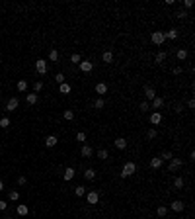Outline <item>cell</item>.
Segmentation results:
<instances>
[{"mask_svg":"<svg viewBox=\"0 0 195 219\" xmlns=\"http://www.w3.org/2000/svg\"><path fill=\"white\" fill-rule=\"evenodd\" d=\"M29 213V209H28V205L25 204H20L18 205V215H28Z\"/></svg>","mask_w":195,"mask_h":219,"instance_id":"cell-24","label":"cell"},{"mask_svg":"<svg viewBox=\"0 0 195 219\" xmlns=\"http://www.w3.org/2000/svg\"><path fill=\"white\" fill-rule=\"evenodd\" d=\"M156 215H158V217H166V215H168V207H164V205L158 207V209H156Z\"/></svg>","mask_w":195,"mask_h":219,"instance_id":"cell-32","label":"cell"},{"mask_svg":"<svg viewBox=\"0 0 195 219\" xmlns=\"http://www.w3.org/2000/svg\"><path fill=\"white\" fill-rule=\"evenodd\" d=\"M80 61H82V57L78 55V53H72V55H70V63H74V65H80Z\"/></svg>","mask_w":195,"mask_h":219,"instance_id":"cell-30","label":"cell"},{"mask_svg":"<svg viewBox=\"0 0 195 219\" xmlns=\"http://www.w3.org/2000/svg\"><path fill=\"white\" fill-rule=\"evenodd\" d=\"M33 90H35V92H41V90H43V82H41V80H37V82L33 84Z\"/></svg>","mask_w":195,"mask_h":219,"instance_id":"cell-41","label":"cell"},{"mask_svg":"<svg viewBox=\"0 0 195 219\" xmlns=\"http://www.w3.org/2000/svg\"><path fill=\"white\" fill-rule=\"evenodd\" d=\"M146 135H148V139H154V137L158 135V133H156V129H150L148 133H146Z\"/></svg>","mask_w":195,"mask_h":219,"instance_id":"cell-46","label":"cell"},{"mask_svg":"<svg viewBox=\"0 0 195 219\" xmlns=\"http://www.w3.org/2000/svg\"><path fill=\"white\" fill-rule=\"evenodd\" d=\"M57 143H59V137H57V135H47L45 137V145L47 147H55Z\"/></svg>","mask_w":195,"mask_h":219,"instance_id":"cell-12","label":"cell"},{"mask_svg":"<svg viewBox=\"0 0 195 219\" xmlns=\"http://www.w3.org/2000/svg\"><path fill=\"white\" fill-rule=\"evenodd\" d=\"M94 108H96V110H103L105 108V100L103 98H98L96 102H94Z\"/></svg>","mask_w":195,"mask_h":219,"instance_id":"cell-25","label":"cell"},{"mask_svg":"<svg viewBox=\"0 0 195 219\" xmlns=\"http://www.w3.org/2000/svg\"><path fill=\"white\" fill-rule=\"evenodd\" d=\"M183 207H186V204H183L182 200L172 201V209H174V211H183Z\"/></svg>","mask_w":195,"mask_h":219,"instance_id":"cell-18","label":"cell"},{"mask_svg":"<svg viewBox=\"0 0 195 219\" xmlns=\"http://www.w3.org/2000/svg\"><path fill=\"white\" fill-rule=\"evenodd\" d=\"M49 61H53V63L59 61V51H57V49H51L49 51Z\"/></svg>","mask_w":195,"mask_h":219,"instance_id":"cell-22","label":"cell"},{"mask_svg":"<svg viewBox=\"0 0 195 219\" xmlns=\"http://www.w3.org/2000/svg\"><path fill=\"white\" fill-rule=\"evenodd\" d=\"M2 219H12V217H2Z\"/></svg>","mask_w":195,"mask_h":219,"instance_id":"cell-51","label":"cell"},{"mask_svg":"<svg viewBox=\"0 0 195 219\" xmlns=\"http://www.w3.org/2000/svg\"><path fill=\"white\" fill-rule=\"evenodd\" d=\"M154 61L158 63V65H162V63L166 61V53L164 51H160V53H156V57H154Z\"/></svg>","mask_w":195,"mask_h":219,"instance_id":"cell-20","label":"cell"},{"mask_svg":"<svg viewBox=\"0 0 195 219\" xmlns=\"http://www.w3.org/2000/svg\"><path fill=\"white\" fill-rule=\"evenodd\" d=\"M55 80H57V84H62V82H65V74H62V72L55 74Z\"/></svg>","mask_w":195,"mask_h":219,"instance_id":"cell-39","label":"cell"},{"mask_svg":"<svg viewBox=\"0 0 195 219\" xmlns=\"http://www.w3.org/2000/svg\"><path fill=\"white\" fill-rule=\"evenodd\" d=\"M16 88H18L20 92H25V90H28V82H25V80H20L18 84H16Z\"/></svg>","mask_w":195,"mask_h":219,"instance_id":"cell-33","label":"cell"},{"mask_svg":"<svg viewBox=\"0 0 195 219\" xmlns=\"http://www.w3.org/2000/svg\"><path fill=\"white\" fill-rule=\"evenodd\" d=\"M150 39H152V43H154V45H162L166 41V35H164V31H152Z\"/></svg>","mask_w":195,"mask_h":219,"instance_id":"cell-2","label":"cell"},{"mask_svg":"<svg viewBox=\"0 0 195 219\" xmlns=\"http://www.w3.org/2000/svg\"><path fill=\"white\" fill-rule=\"evenodd\" d=\"M35 71H37L39 74H47V61L37 59V61H35Z\"/></svg>","mask_w":195,"mask_h":219,"instance_id":"cell-4","label":"cell"},{"mask_svg":"<svg viewBox=\"0 0 195 219\" xmlns=\"http://www.w3.org/2000/svg\"><path fill=\"white\" fill-rule=\"evenodd\" d=\"M162 162H164V161H162L160 157H152V161H150V168H154V170H158V168L162 166Z\"/></svg>","mask_w":195,"mask_h":219,"instance_id":"cell-15","label":"cell"},{"mask_svg":"<svg viewBox=\"0 0 195 219\" xmlns=\"http://www.w3.org/2000/svg\"><path fill=\"white\" fill-rule=\"evenodd\" d=\"M59 92L61 94H68V92H70V84H66V82L59 84Z\"/></svg>","mask_w":195,"mask_h":219,"instance_id":"cell-23","label":"cell"},{"mask_svg":"<svg viewBox=\"0 0 195 219\" xmlns=\"http://www.w3.org/2000/svg\"><path fill=\"white\" fill-rule=\"evenodd\" d=\"M96 94H99V96L107 94V84H105V82H98L96 84Z\"/></svg>","mask_w":195,"mask_h":219,"instance_id":"cell-13","label":"cell"},{"mask_svg":"<svg viewBox=\"0 0 195 219\" xmlns=\"http://www.w3.org/2000/svg\"><path fill=\"white\" fill-rule=\"evenodd\" d=\"M166 39H176L178 37V29H170V31H164Z\"/></svg>","mask_w":195,"mask_h":219,"instance_id":"cell-27","label":"cell"},{"mask_svg":"<svg viewBox=\"0 0 195 219\" xmlns=\"http://www.w3.org/2000/svg\"><path fill=\"white\" fill-rule=\"evenodd\" d=\"M8 125H10V119H8V117H0V127H2V129H6Z\"/></svg>","mask_w":195,"mask_h":219,"instance_id":"cell-38","label":"cell"},{"mask_svg":"<svg viewBox=\"0 0 195 219\" xmlns=\"http://www.w3.org/2000/svg\"><path fill=\"white\" fill-rule=\"evenodd\" d=\"M144 96H146V102H152L156 98V90L150 86H144Z\"/></svg>","mask_w":195,"mask_h":219,"instance_id":"cell-6","label":"cell"},{"mask_svg":"<svg viewBox=\"0 0 195 219\" xmlns=\"http://www.w3.org/2000/svg\"><path fill=\"white\" fill-rule=\"evenodd\" d=\"M137 172V164L135 162H125L123 170H121V178H129V176H133Z\"/></svg>","mask_w":195,"mask_h":219,"instance_id":"cell-1","label":"cell"},{"mask_svg":"<svg viewBox=\"0 0 195 219\" xmlns=\"http://www.w3.org/2000/svg\"><path fill=\"white\" fill-rule=\"evenodd\" d=\"M76 141H80V143H84V141H86V133H84V131H80V133H76Z\"/></svg>","mask_w":195,"mask_h":219,"instance_id":"cell-40","label":"cell"},{"mask_svg":"<svg viewBox=\"0 0 195 219\" xmlns=\"http://www.w3.org/2000/svg\"><path fill=\"white\" fill-rule=\"evenodd\" d=\"M160 158H162V161H172V158H174V153H172V151H164V153L160 154Z\"/></svg>","mask_w":195,"mask_h":219,"instance_id":"cell-28","label":"cell"},{"mask_svg":"<svg viewBox=\"0 0 195 219\" xmlns=\"http://www.w3.org/2000/svg\"><path fill=\"white\" fill-rule=\"evenodd\" d=\"M62 178H65V180H72V178H74V168H72V166H66V168H65V174H62Z\"/></svg>","mask_w":195,"mask_h":219,"instance_id":"cell-17","label":"cell"},{"mask_svg":"<svg viewBox=\"0 0 195 219\" xmlns=\"http://www.w3.org/2000/svg\"><path fill=\"white\" fill-rule=\"evenodd\" d=\"M102 61L105 63V65L113 63V53H111V51H103V55H102Z\"/></svg>","mask_w":195,"mask_h":219,"instance_id":"cell-16","label":"cell"},{"mask_svg":"<svg viewBox=\"0 0 195 219\" xmlns=\"http://www.w3.org/2000/svg\"><path fill=\"white\" fill-rule=\"evenodd\" d=\"M174 188H176V190H182L183 188V178H182V176H178V178L174 180Z\"/></svg>","mask_w":195,"mask_h":219,"instance_id":"cell-26","label":"cell"},{"mask_svg":"<svg viewBox=\"0 0 195 219\" xmlns=\"http://www.w3.org/2000/svg\"><path fill=\"white\" fill-rule=\"evenodd\" d=\"M8 197H10V201H18V200H20V194H18V192H16V190H10Z\"/></svg>","mask_w":195,"mask_h":219,"instance_id":"cell-34","label":"cell"},{"mask_svg":"<svg viewBox=\"0 0 195 219\" xmlns=\"http://www.w3.org/2000/svg\"><path fill=\"white\" fill-rule=\"evenodd\" d=\"M0 111H2V110H0Z\"/></svg>","mask_w":195,"mask_h":219,"instance_id":"cell-52","label":"cell"},{"mask_svg":"<svg viewBox=\"0 0 195 219\" xmlns=\"http://www.w3.org/2000/svg\"><path fill=\"white\" fill-rule=\"evenodd\" d=\"M160 121H162V114H160V111H152V114H150V123L158 125Z\"/></svg>","mask_w":195,"mask_h":219,"instance_id":"cell-11","label":"cell"},{"mask_svg":"<svg viewBox=\"0 0 195 219\" xmlns=\"http://www.w3.org/2000/svg\"><path fill=\"white\" fill-rule=\"evenodd\" d=\"M25 100H28V104L29 106H35V104H37V94H28V96H25Z\"/></svg>","mask_w":195,"mask_h":219,"instance_id":"cell-19","label":"cell"},{"mask_svg":"<svg viewBox=\"0 0 195 219\" xmlns=\"http://www.w3.org/2000/svg\"><path fill=\"white\" fill-rule=\"evenodd\" d=\"M80 154H82V157H84V158H90V157H92V154H94V149H92L90 145H84V147L80 149Z\"/></svg>","mask_w":195,"mask_h":219,"instance_id":"cell-9","label":"cell"},{"mask_svg":"<svg viewBox=\"0 0 195 219\" xmlns=\"http://www.w3.org/2000/svg\"><path fill=\"white\" fill-rule=\"evenodd\" d=\"M115 147H117L119 151L127 149V139H123V137H117V139H115Z\"/></svg>","mask_w":195,"mask_h":219,"instance_id":"cell-14","label":"cell"},{"mask_svg":"<svg viewBox=\"0 0 195 219\" xmlns=\"http://www.w3.org/2000/svg\"><path fill=\"white\" fill-rule=\"evenodd\" d=\"M182 72V67H174V74H180Z\"/></svg>","mask_w":195,"mask_h":219,"instance_id":"cell-48","label":"cell"},{"mask_svg":"<svg viewBox=\"0 0 195 219\" xmlns=\"http://www.w3.org/2000/svg\"><path fill=\"white\" fill-rule=\"evenodd\" d=\"M4 190V182H2V180H0V192H2Z\"/></svg>","mask_w":195,"mask_h":219,"instance_id":"cell-50","label":"cell"},{"mask_svg":"<svg viewBox=\"0 0 195 219\" xmlns=\"http://www.w3.org/2000/svg\"><path fill=\"white\" fill-rule=\"evenodd\" d=\"M176 16H178L180 20H183V18H187V12H186V10H180V12H178Z\"/></svg>","mask_w":195,"mask_h":219,"instance_id":"cell-43","label":"cell"},{"mask_svg":"<svg viewBox=\"0 0 195 219\" xmlns=\"http://www.w3.org/2000/svg\"><path fill=\"white\" fill-rule=\"evenodd\" d=\"M84 178H86V180H94V178H96V170H94V168H88L86 172H84Z\"/></svg>","mask_w":195,"mask_h":219,"instance_id":"cell-21","label":"cell"},{"mask_svg":"<svg viewBox=\"0 0 195 219\" xmlns=\"http://www.w3.org/2000/svg\"><path fill=\"white\" fill-rule=\"evenodd\" d=\"M174 111H176V114H182V111H183V106H182V104H176V106H174Z\"/></svg>","mask_w":195,"mask_h":219,"instance_id":"cell-42","label":"cell"},{"mask_svg":"<svg viewBox=\"0 0 195 219\" xmlns=\"http://www.w3.org/2000/svg\"><path fill=\"white\" fill-rule=\"evenodd\" d=\"M86 200H88V204H90V205H96L98 201H99V194H98V192H88Z\"/></svg>","mask_w":195,"mask_h":219,"instance_id":"cell-5","label":"cell"},{"mask_svg":"<svg viewBox=\"0 0 195 219\" xmlns=\"http://www.w3.org/2000/svg\"><path fill=\"white\" fill-rule=\"evenodd\" d=\"M62 115H65V119H68V121L74 119V111H72V110H65V114H62Z\"/></svg>","mask_w":195,"mask_h":219,"instance_id":"cell-35","label":"cell"},{"mask_svg":"<svg viewBox=\"0 0 195 219\" xmlns=\"http://www.w3.org/2000/svg\"><path fill=\"white\" fill-rule=\"evenodd\" d=\"M162 106H164V98H160V96H156L154 100H152V104H150V108L152 110H160Z\"/></svg>","mask_w":195,"mask_h":219,"instance_id":"cell-10","label":"cell"},{"mask_svg":"<svg viewBox=\"0 0 195 219\" xmlns=\"http://www.w3.org/2000/svg\"><path fill=\"white\" fill-rule=\"evenodd\" d=\"M178 59H180V61H186V59H187V49H180V51H178Z\"/></svg>","mask_w":195,"mask_h":219,"instance_id":"cell-36","label":"cell"},{"mask_svg":"<svg viewBox=\"0 0 195 219\" xmlns=\"http://www.w3.org/2000/svg\"><path fill=\"white\" fill-rule=\"evenodd\" d=\"M180 166H183V161H182V158H178V157H174L172 161H170V164H168V172H176Z\"/></svg>","mask_w":195,"mask_h":219,"instance_id":"cell-3","label":"cell"},{"mask_svg":"<svg viewBox=\"0 0 195 219\" xmlns=\"http://www.w3.org/2000/svg\"><path fill=\"white\" fill-rule=\"evenodd\" d=\"M78 67H80L82 72H90L92 68H94V63H90V61H80V65H78Z\"/></svg>","mask_w":195,"mask_h":219,"instance_id":"cell-8","label":"cell"},{"mask_svg":"<svg viewBox=\"0 0 195 219\" xmlns=\"http://www.w3.org/2000/svg\"><path fill=\"white\" fill-rule=\"evenodd\" d=\"M139 110H141V111H148V110H150V104L144 100V102H141V104H139Z\"/></svg>","mask_w":195,"mask_h":219,"instance_id":"cell-37","label":"cell"},{"mask_svg":"<svg viewBox=\"0 0 195 219\" xmlns=\"http://www.w3.org/2000/svg\"><path fill=\"white\" fill-rule=\"evenodd\" d=\"M187 108H195V100H189V102H187Z\"/></svg>","mask_w":195,"mask_h":219,"instance_id":"cell-49","label":"cell"},{"mask_svg":"<svg viewBox=\"0 0 195 219\" xmlns=\"http://www.w3.org/2000/svg\"><path fill=\"white\" fill-rule=\"evenodd\" d=\"M109 157V153H107V149H99L98 151V158H102V161H105V158Z\"/></svg>","mask_w":195,"mask_h":219,"instance_id":"cell-31","label":"cell"},{"mask_svg":"<svg viewBox=\"0 0 195 219\" xmlns=\"http://www.w3.org/2000/svg\"><path fill=\"white\" fill-rule=\"evenodd\" d=\"M191 6H193V0H183V8H191Z\"/></svg>","mask_w":195,"mask_h":219,"instance_id":"cell-44","label":"cell"},{"mask_svg":"<svg viewBox=\"0 0 195 219\" xmlns=\"http://www.w3.org/2000/svg\"><path fill=\"white\" fill-rule=\"evenodd\" d=\"M74 194H76L78 197L86 196V188H84V186H76V188H74Z\"/></svg>","mask_w":195,"mask_h":219,"instance_id":"cell-29","label":"cell"},{"mask_svg":"<svg viewBox=\"0 0 195 219\" xmlns=\"http://www.w3.org/2000/svg\"><path fill=\"white\" fill-rule=\"evenodd\" d=\"M18 106H20L18 98H10L8 102H6V110H8V111H14V110H18Z\"/></svg>","mask_w":195,"mask_h":219,"instance_id":"cell-7","label":"cell"},{"mask_svg":"<svg viewBox=\"0 0 195 219\" xmlns=\"http://www.w3.org/2000/svg\"><path fill=\"white\" fill-rule=\"evenodd\" d=\"M6 207H8V204H6V201H4V200H0V211H4V209H6Z\"/></svg>","mask_w":195,"mask_h":219,"instance_id":"cell-47","label":"cell"},{"mask_svg":"<svg viewBox=\"0 0 195 219\" xmlns=\"http://www.w3.org/2000/svg\"><path fill=\"white\" fill-rule=\"evenodd\" d=\"M25 182H28V178H25V176H20V178H18V184H20V186H25Z\"/></svg>","mask_w":195,"mask_h":219,"instance_id":"cell-45","label":"cell"}]
</instances>
